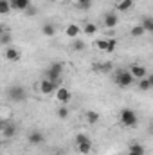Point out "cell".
<instances>
[{"label":"cell","instance_id":"6da1fadb","mask_svg":"<svg viewBox=\"0 0 153 155\" xmlns=\"http://www.w3.org/2000/svg\"><path fill=\"white\" fill-rule=\"evenodd\" d=\"M61 74H63V63H61V61H54V63H50V67L47 69L45 78H49L54 85L61 87Z\"/></svg>","mask_w":153,"mask_h":155},{"label":"cell","instance_id":"7a4b0ae2","mask_svg":"<svg viewBox=\"0 0 153 155\" xmlns=\"http://www.w3.org/2000/svg\"><path fill=\"white\" fill-rule=\"evenodd\" d=\"M119 121H121L122 126L133 128V126H137L139 117H137V112H135V110H132V108H122L121 114H119Z\"/></svg>","mask_w":153,"mask_h":155},{"label":"cell","instance_id":"3957f363","mask_svg":"<svg viewBox=\"0 0 153 155\" xmlns=\"http://www.w3.org/2000/svg\"><path fill=\"white\" fill-rule=\"evenodd\" d=\"M133 79H135V78L132 76V72H130V71H117V72H115V78H114L115 85H117V87H121V88L130 87V85L133 83Z\"/></svg>","mask_w":153,"mask_h":155},{"label":"cell","instance_id":"277c9868","mask_svg":"<svg viewBox=\"0 0 153 155\" xmlns=\"http://www.w3.org/2000/svg\"><path fill=\"white\" fill-rule=\"evenodd\" d=\"M25 88L24 87H20V85H15V87H11L9 88V92H7V97L11 99V101H15V103H20V101H24L25 99Z\"/></svg>","mask_w":153,"mask_h":155},{"label":"cell","instance_id":"5b68a950","mask_svg":"<svg viewBox=\"0 0 153 155\" xmlns=\"http://www.w3.org/2000/svg\"><path fill=\"white\" fill-rule=\"evenodd\" d=\"M58 88H60V87H58V85H54L49 78H43V79L40 81V92H41V94H45V96L54 94Z\"/></svg>","mask_w":153,"mask_h":155},{"label":"cell","instance_id":"8992f818","mask_svg":"<svg viewBox=\"0 0 153 155\" xmlns=\"http://www.w3.org/2000/svg\"><path fill=\"white\" fill-rule=\"evenodd\" d=\"M56 99L60 101V103H69L70 99H72V94H70V90L69 88H65V87H60L58 90H56Z\"/></svg>","mask_w":153,"mask_h":155},{"label":"cell","instance_id":"52a82bcc","mask_svg":"<svg viewBox=\"0 0 153 155\" xmlns=\"http://www.w3.org/2000/svg\"><path fill=\"white\" fill-rule=\"evenodd\" d=\"M130 72H132V76L135 78V79H144V78H148V71H146V67L137 65V63L130 67Z\"/></svg>","mask_w":153,"mask_h":155},{"label":"cell","instance_id":"ba28073f","mask_svg":"<svg viewBox=\"0 0 153 155\" xmlns=\"http://www.w3.org/2000/svg\"><path fill=\"white\" fill-rule=\"evenodd\" d=\"M20 58H22V52H20L16 47H7V49H5V60L16 63V61H20Z\"/></svg>","mask_w":153,"mask_h":155},{"label":"cell","instance_id":"9c48e42d","mask_svg":"<svg viewBox=\"0 0 153 155\" xmlns=\"http://www.w3.org/2000/svg\"><path fill=\"white\" fill-rule=\"evenodd\" d=\"M11 5L16 11H27L31 7V0H11Z\"/></svg>","mask_w":153,"mask_h":155},{"label":"cell","instance_id":"30bf717a","mask_svg":"<svg viewBox=\"0 0 153 155\" xmlns=\"http://www.w3.org/2000/svg\"><path fill=\"white\" fill-rule=\"evenodd\" d=\"M27 141H29V144H41L43 141H45V137H43V134L41 132H31L29 135H27Z\"/></svg>","mask_w":153,"mask_h":155},{"label":"cell","instance_id":"8fae6325","mask_svg":"<svg viewBox=\"0 0 153 155\" xmlns=\"http://www.w3.org/2000/svg\"><path fill=\"white\" fill-rule=\"evenodd\" d=\"M15 134H16V126H15V124H9V123H4V126H2V135H4L5 139H11V137H15Z\"/></svg>","mask_w":153,"mask_h":155},{"label":"cell","instance_id":"7c38bea8","mask_svg":"<svg viewBox=\"0 0 153 155\" xmlns=\"http://www.w3.org/2000/svg\"><path fill=\"white\" fill-rule=\"evenodd\" d=\"M117 22H119V18H117L115 13H108V15H105V25H106L108 29H114L115 25H117Z\"/></svg>","mask_w":153,"mask_h":155},{"label":"cell","instance_id":"4fadbf2b","mask_svg":"<svg viewBox=\"0 0 153 155\" xmlns=\"http://www.w3.org/2000/svg\"><path fill=\"white\" fill-rule=\"evenodd\" d=\"M85 119H86L90 124H96V123L101 121V116H99L96 110H86V112H85Z\"/></svg>","mask_w":153,"mask_h":155},{"label":"cell","instance_id":"5bb4252c","mask_svg":"<svg viewBox=\"0 0 153 155\" xmlns=\"http://www.w3.org/2000/svg\"><path fill=\"white\" fill-rule=\"evenodd\" d=\"M41 33H43V36L52 38V36L56 35V27H54L52 24H43V25H41Z\"/></svg>","mask_w":153,"mask_h":155},{"label":"cell","instance_id":"9a60e30c","mask_svg":"<svg viewBox=\"0 0 153 155\" xmlns=\"http://www.w3.org/2000/svg\"><path fill=\"white\" fill-rule=\"evenodd\" d=\"M133 7V0H121L119 4H117V11L119 13H124V11H128V9H132Z\"/></svg>","mask_w":153,"mask_h":155},{"label":"cell","instance_id":"2e32d148","mask_svg":"<svg viewBox=\"0 0 153 155\" xmlns=\"http://www.w3.org/2000/svg\"><path fill=\"white\" fill-rule=\"evenodd\" d=\"M144 33H146V29H144L142 25H135V27L130 31V36H132V38H141V36H144Z\"/></svg>","mask_w":153,"mask_h":155},{"label":"cell","instance_id":"e0dca14e","mask_svg":"<svg viewBox=\"0 0 153 155\" xmlns=\"http://www.w3.org/2000/svg\"><path fill=\"white\" fill-rule=\"evenodd\" d=\"M128 152L137 153V155H144V146H142V144H139V143H132V144H130V148H128Z\"/></svg>","mask_w":153,"mask_h":155},{"label":"cell","instance_id":"ac0fdd59","mask_svg":"<svg viewBox=\"0 0 153 155\" xmlns=\"http://www.w3.org/2000/svg\"><path fill=\"white\" fill-rule=\"evenodd\" d=\"M65 35H67L69 38H76L77 35H79V27H77L76 24H70V25L67 27V31H65Z\"/></svg>","mask_w":153,"mask_h":155},{"label":"cell","instance_id":"d6986e66","mask_svg":"<svg viewBox=\"0 0 153 155\" xmlns=\"http://www.w3.org/2000/svg\"><path fill=\"white\" fill-rule=\"evenodd\" d=\"M11 9H13L11 0H0V15H7Z\"/></svg>","mask_w":153,"mask_h":155},{"label":"cell","instance_id":"ffe728a7","mask_svg":"<svg viewBox=\"0 0 153 155\" xmlns=\"http://www.w3.org/2000/svg\"><path fill=\"white\" fill-rule=\"evenodd\" d=\"M90 150H92V141H88V143H83V144H77V152L83 155L90 153Z\"/></svg>","mask_w":153,"mask_h":155},{"label":"cell","instance_id":"44dd1931","mask_svg":"<svg viewBox=\"0 0 153 155\" xmlns=\"http://www.w3.org/2000/svg\"><path fill=\"white\" fill-rule=\"evenodd\" d=\"M141 25L146 29V33H153V18H144Z\"/></svg>","mask_w":153,"mask_h":155},{"label":"cell","instance_id":"7402d4cb","mask_svg":"<svg viewBox=\"0 0 153 155\" xmlns=\"http://www.w3.org/2000/svg\"><path fill=\"white\" fill-rule=\"evenodd\" d=\"M139 88H141V90H144V92H146V90H150V88H151V83H150V79H148V78H144V79H139Z\"/></svg>","mask_w":153,"mask_h":155},{"label":"cell","instance_id":"603a6c76","mask_svg":"<svg viewBox=\"0 0 153 155\" xmlns=\"http://www.w3.org/2000/svg\"><path fill=\"white\" fill-rule=\"evenodd\" d=\"M56 114H58L60 119H67V117H69V108H67V107H58V112H56Z\"/></svg>","mask_w":153,"mask_h":155},{"label":"cell","instance_id":"cb8c5ba5","mask_svg":"<svg viewBox=\"0 0 153 155\" xmlns=\"http://www.w3.org/2000/svg\"><path fill=\"white\" fill-rule=\"evenodd\" d=\"M88 141H90V137L86 134H77L76 135V144H83V143H88Z\"/></svg>","mask_w":153,"mask_h":155},{"label":"cell","instance_id":"d4e9b609","mask_svg":"<svg viewBox=\"0 0 153 155\" xmlns=\"http://www.w3.org/2000/svg\"><path fill=\"white\" fill-rule=\"evenodd\" d=\"M85 47H86V45H85V41H81V40H76V41L72 43V49H74L76 52H81Z\"/></svg>","mask_w":153,"mask_h":155},{"label":"cell","instance_id":"484cf974","mask_svg":"<svg viewBox=\"0 0 153 155\" xmlns=\"http://www.w3.org/2000/svg\"><path fill=\"white\" fill-rule=\"evenodd\" d=\"M96 31H97V27H96L94 24H90V22L85 24V33H86V35H96Z\"/></svg>","mask_w":153,"mask_h":155},{"label":"cell","instance_id":"4316f807","mask_svg":"<svg viewBox=\"0 0 153 155\" xmlns=\"http://www.w3.org/2000/svg\"><path fill=\"white\" fill-rule=\"evenodd\" d=\"M115 47H117V40L110 38V40H108V49H106V52H114Z\"/></svg>","mask_w":153,"mask_h":155},{"label":"cell","instance_id":"83f0119b","mask_svg":"<svg viewBox=\"0 0 153 155\" xmlns=\"http://www.w3.org/2000/svg\"><path fill=\"white\" fill-rule=\"evenodd\" d=\"M96 45H97L101 51H106V49H108V40H97Z\"/></svg>","mask_w":153,"mask_h":155},{"label":"cell","instance_id":"f1b7e54d","mask_svg":"<svg viewBox=\"0 0 153 155\" xmlns=\"http://www.w3.org/2000/svg\"><path fill=\"white\" fill-rule=\"evenodd\" d=\"M0 41H2V45H7V43L11 41V36H9L7 33H4V35H2V38H0Z\"/></svg>","mask_w":153,"mask_h":155},{"label":"cell","instance_id":"f546056e","mask_svg":"<svg viewBox=\"0 0 153 155\" xmlns=\"http://www.w3.org/2000/svg\"><path fill=\"white\" fill-rule=\"evenodd\" d=\"M76 2L83 7V9H88V7H90V0H76Z\"/></svg>","mask_w":153,"mask_h":155},{"label":"cell","instance_id":"4dcf8cb0","mask_svg":"<svg viewBox=\"0 0 153 155\" xmlns=\"http://www.w3.org/2000/svg\"><path fill=\"white\" fill-rule=\"evenodd\" d=\"M97 69H99V71H101V72H108V71H110V69H112V65H110V63H105V65H99V67H97Z\"/></svg>","mask_w":153,"mask_h":155},{"label":"cell","instance_id":"1f68e13d","mask_svg":"<svg viewBox=\"0 0 153 155\" xmlns=\"http://www.w3.org/2000/svg\"><path fill=\"white\" fill-rule=\"evenodd\" d=\"M25 15H29V16H34V15H36V9H34V7L31 5V7H29V9L25 11Z\"/></svg>","mask_w":153,"mask_h":155},{"label":"cell","instance_id":"d6a6232c","mask_svg":"<svg viewBox=\"0 0 153 155\" xmlns=\"http://www.w3.org/2000/svg\"><path fill=\"white\" fill-rule=\"evenodd\" d=\"M148 79H150V83H151V88H153V74H148Z\"/></svg>","mask_w":153,"mask_h":155},{"label":"cell","instance_id":"836d02e7","mask_svg":"<svg viewBox=\"0 0 153 155\" xmlns=\"http://www.w3.org/2000/svg\"><path fill=\"white\" fill-rule=\"evenodd\" d=\"M52 155H63V153L61 152H56V153H52Z\"/></svg>","mask_w":153,"mask_h":155},{"label":"cell","instance_id":"e575fe53","mask_svg":"<svg viewBox=\"0 0 153 155\" xmlns=\"http://www.w3.org/2000/svg\"><path fill=\"white\" fill-rule=\"evenodd\" d=\"M126 155H137V153H132V152H128V153H126Z\"/></svg>","mask_w":153,"mask_h":155}]
</instances>
